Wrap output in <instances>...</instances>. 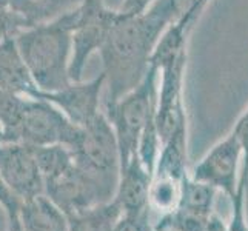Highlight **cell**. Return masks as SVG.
Masks as SVG:
<instances>
[{"label":"cell","instance_id":"obj_4","mask_svg":"<svg viewBox=\"0 0 248 231\" xmlns=\"http://www.w3.org/2000/svg\"><path fill=\"white\" fill-rule=\"evenodd\" d=\"M71 153L76 167L90 176L113 200L121 176V156L114 130L104 111L82 128L80 139Z\"/></svg>","mask_w":248,"mask_h":231},{"label":"cell","instance_id":"obj_11","mask_svg":"<svg viewBox=\"0 0 248 231\" xmlns=\"http://www.w3.org/2000/svg\"><path fill=\"white\" fill-rule=\"evenodd\" d=\"M153 176L143 168L138 154L121 168L114 202L121 207L122 215L140 216L150 213V186Z\"/></svg>","mask_w":248,"mask_h":231},{"label":"cell","instance_id":"obj_16","mask_svg":"<svg viewBox=\"0 0 248 231\" xmlns=\"http://www.w3.org/2000/svg\"><path fill=\"white\" fill-rule=\"evenodd\" d=\"M121 216L122 210L114 200L99 203L68 215V231H113Z\"/></svg>","mask_w":248,"mask_h":231},{"label":"cell","instance_id":"obj_24","mask_svg":"<svg viewBox=\"0 0 248 231\" xmlns=\"http://www.w3.org/2000/svg\"><path fill=\"white\" fill-rule=\"evenodd\" d=\"M20 199L10 190V186L5 184V181L0 176V207L3 208L5 215H10V213H16L20 208Z\"/></svg>","mask_w":248,"mask_h":231},{"label":"cell","instance_id":"obj_14","mask_svg":"<svg viewBox=\"0 0 248 231\" xmlns=\"http://www.w3.org/2000/svg\"><path fill=\"white\" fill-rule=\"evenodd\" d=\"M186 165H188V136H186V125H182L162 143L156 162V168H155V176L153 177H165L181 182L188 174Z\"/></svg>","mask_w":248,"mask_h":231},{"label":"cell","instance_id":"obj_28","mask_svg":"<svg viewBox=\"0 0 248 231\" xmlns=\"http://www.w3.org/2000/svg\"><path fill=\"white\" fill-rule=\"evenodd\" d=\"M0 142H3V136H2V130H0Z\"/></svg>","mask_w":248,"mask_h":231},{"label":"cell","instance_id":"obj_18","mask_svg":"<svg viewBox=\"0 0 248 231\" xmlns=\"http://www.w3.org/2000/svg\"><path fill=\"white\" fill-rule=\"evenodd\" d=\"M32 150L44 182L53 181L74 164L73 153L65 145H32Z\"/></svg>","mask_w":248,"mask_h":231},{"label":"cell","instance_id":"obj_13","mask_svg":"<svg viewBox=\"0 0 248 231\" xmlns=\"http://www.w3.org/2000/svg\"><path fill=\"white\" fill-rule=\"evenodd\" d=\"M23 231H68L65 213L45 194L23 200L19 208Z\"/></svg>","mask_w":248,"mask_h":231},{"label":"cell","instance_id":"obj_19","mask_svg":"<svg viewBox=\"0 0 248 231\" xmlns=\"http://www.w3.org/2000/svg\"><path fill=\"white\" fill-rule=\"evenodd\" d=\"M27 96L0 91V130L3 142H19V131Z\"/></svg>","mask_w":248,"mask_h":231},{"label":"cell","instance_id":"obj_7","mask_svg":"<svg viewBox=\"0 0 248 231\" xmlns=\"http://www.w3.org/2000/svg\"><path fill=\"white\" fill-rule=\"evenodd\" d=\"M242 162L241 142L232 131L193 167L190 177L208 184L222 191L232 200L236 194L239 181V167Z\"/></svg>","mask_w":248,"mask_h":231},{"label":"cell","instance_id":"obj_9","mask_svg":"<svg viewBox=\"0 0 248 231\" xmlns=\"http://www.w3.org/2000/svg\"><path fill=\"white\" fill-rule=\"evenodd\" d=\"M105 87V76L100 73L88 82H71L65 88L57 91L34 92V99H44L57 107L70 121L83 128L100 113V94Z\"/></svg>","mask_w":248,"mask_h":231},{"label":"cell","instance_id":"obj_23","mask_svg":"<svg viewBox=\"0 0 248 231\" xmlns=\"http://www.w3.org/2000/svg\"><path fill=\"white\" fill-rule=\"evenodd\" d=\"M113 231H153V225L150 224V213L140 216L122 215L116 222Z\"/></svg>","mask_w":248,"mask_h":231},{"label":"cell","instance_id":"obj_27","mask_svg":"<svg viewBox=\"0 0 248 231\" xmlns=\"http://www.w3.org/2000/svg\"><path fill=\"white\" fill-rule=\"evenodd\" d=\"M0 6H10V0H0Z\"/></svg>","mask_w":248,"mask_h":231},{"label":"cell","instance_id":"obj_12","mask_svg":"<svg viewBox=\"0 0 248 231\" xmlns=\"http://www.w3.org/2000/svg\"><path fill=\"white\" fill-rule=\"evenodd\" d=\"M39 88L20 56L16 39L0 42V91L32 97Z\"/></svg>","mask_w":248,"mask_h":231},{"label":"cell","instance_id":"obj_26","mask_svg":"<svg viewBox=\"0 0 248 231\" xmlns=\"http://www.w3.org/2000/svg\"><path fill=\"white\" fill-rule=\"evenodd\" d=\"M6 231H23L22 222L19 217V211L6 215Z\"/></svg>","mask_w":248,"mask_h":231},{"label":"cell","instance_id":"obj_20","mask_svg":"<svg viewBox=\"0 0 248 231\" xmlns=\"http://www.w3.org/2000/svg\"><path fill=\"white\" fill-rule=\"evenodd\" d=\"M181 198V182L165 177H153L150 186V208L159 211V215H167L173 211Z\"/></svg>","mask_w":248,"mask_h":231},{"label":"cell","instance_id":"obj_21","mask_svg":"<svg viewBox=\"0 0 248 231\" xmlns=\"http://www.w3.org/2000/svg\"><path fill=\"white\" fill-rule=\"evenodd\" d=\"M208 3L210 0H156L151 6H155L171 25L185 15L201 17Z\"/></svg>","mask_w":248,"mask_h":231},{"label":"cell","instance_id":"obj_3","mask_svg":"<svg viewBox=\"0 0 248 231\" xmlns=\"http://www.w3.org/2000/svg\"><path fill=\"white\" fill-rule=\"evenodd\" d=\"M157 70L150 66L143 80L125 96L105 105L104 114L111 123L117 139L121 168L138 154V142L145 123L156 109Z\"/></svg>","mask_w":248,"mask_h":231},{"label":"cell","instance_id":"obj_6","mask_svg":"<svg viewBox=\"0 0 248 231\" xmlns=\"http://www.w3.org/2000/svg\"><path fill=\"white\" fill-rule=\"evenodd\" d=\"M82 136V128L74 125L61 109L44 99L27 97L19 131V142L30 145H65L73 150Z\"/></svg>","mask_w":248,"mask_h":231},{"label":"cell","instance_id":"obj_17","mask_svg":"<svg viewBox=\"0 0 248 231\" xmlns=\"http://www.w3.org/2000/svg\"><path fill=\"white\" fill-rule=\"evenodd\" d=\"M217 190L208 184L194 181L186 174L181 181V198L177 207L186 208L202 215H213L215 213Z\"/></svg>","mask_w":248,"mask_h":231},{"label":"cell","instance_id":"obj_15","mask_svg":"<svg viewBox=\"0 0 248 231\" xmlns=\"http://www.w3.org/2000/svg\"><path fill=\"white\" fill-rule=\"evenodd\" d=\"M83 0H10L11 11L22 20L25 28L46 23L74 11Z\"/></svg>","mask_w":248,"mask_h":231},{"label":"cell","instance_id":"obj_5","mask_svg":"<svg viewBox=\"0 0 248 231\" xmlns=\"http://www.w3.org/2000/svg\"><path fill=\"white\" fill-rule=\"evenodd\" d=\"M117 17L119 10H111L104 0H83L78 10V19L71 36V82L83 80L88 61L104 46Z\"/></svg>","mask_w":248,"mask_h":231},{"label":"cell","instance_id":"obj_8","mask_svg":"<svg viewBox=\"0 0 248 231\" xmlns=\"http://www.w3.org/2000/svg\"><path fill=\"white\" fill-rule=\"evenodd\" d=\"M0 176L20 202L45 194L44 177L30 143L0 142Z\"/></svg>","mask_w":248,"mask_h":231},{"label":"cell","instance_id":"obj_22","mask_svg":"<svg viewBox=\"0 0 248 231\" xmlns=\"http://www.w3.org/2000/svg\"><path fill=\"white\" fill-rule=\"evenodd\" d=\"M242 147V169L239 173V181L236 191H244L248 194V108L241 114L232 130Z\"/></svg>","mask_w":248,"mask_h":231},{"label":"cell","instance_id":"obj_1","mask_svg":"<svg viewBox=\"0 0 248 231\" xmlns=\"http://www.w3.org/2000/svg\"><path fill=\"white\" fill-rule=\"evenodd\" d=\"M170 22L155 6L130 15L119 11L104 46L100 48L107 85L105 105L125 96L143 80L150 70L151 54Z\"/></svg>","mask_w":248,"mask_h":231},{"label":"cell","instance_id":"obj_29","mask_svg":"<svg viewBox=\"0 0 248 231\" xmlns=\"http://www.w3.org/2000/svg\"><path fill=\"white\" fill-rule=\"evenodd\" d=\"M160 231H173V230H160Z\"/></svg>","mask_w":248,"mask_h":231},{"label":"cell","instance_id":"obj_25","mask_svg":"<svg viewBox=\"0 0 248 231\" xmlns=\"http://www.w3.org/2000/svg\"><path fill=\"white\" fill-rule=\"evenodd\" d=\"M156 0H124L121 6V13L130 14V15H138L148 10V8L155 3Z\"/></svg>","mask_w":248,"mask_h":231},{"label":"cell","instance_id":"obj_10","mask_svg":"<svg viewBox=\"0 0 248 231\" xmlns=\"http://www.w3.org/2000/svg\"><path fill=\"white\" fill-rule=\"evenodd\" d=\"M45 196L65 213V216L109 202L100 186L76 164L53 181L45 182Z\"/></svg>","mask_w":248,"mask_h":231},{"label":"cell","instance_id":"obj_2","mask_svg":"<svg viewBox=\"0 0 248 231\" xmlns=\"http://www.w3.org/2000/svg\"><path fill=\"white\" fill-rule=\"evenodd\" d=\"M78 10L16 34V45L40 91H57L71 83V36Z\"/></svg>","mask_w":248,"mask_h":231}]
</instances>
